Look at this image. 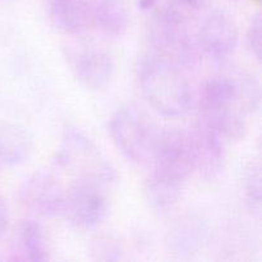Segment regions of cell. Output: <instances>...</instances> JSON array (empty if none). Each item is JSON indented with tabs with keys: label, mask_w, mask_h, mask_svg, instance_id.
Here are the masks:
<instances>
[{
	"label": "cell",
	"mask_w": 262,
	"mask_h": 262,
	"mask_svg": "<svg viewBox=\"0 0 262 262\" xmlns=\"http://www.w3.org/2000/svg\"><path fill=\"white\" fill-rule=\"evenodd\" d=\"M169 3L187 15L188 13H196L204 9L209 0H170Z\"/></svg>",
	"instance_id": "19"
},
{
	"label": "cell",
	"mask_w": 262,
	"mask_h": 262,
	"mask_svg": "<svg viewBox=\"0 0 262 262\" xmlns=\"http://www.w3.org/2000/svg\"><path fill=\"white\" fill-rule=\"evenodd\" d=\"M32 152V140L23 128L14 124L0 127V163L20 165Z\"/></svg>",
	"instance_id": "13"
},
{
	"label": "cell",
	"mask_w": 262,
	"mask_h": 262,
	"mask_svg": "<svg viewBox=\"0 0 262 262\" xmlns=\"http://www.w3.org/2000/svg\"><path fill=\"white\" fill-rule=\"evenodd\" d=\"M18 247L26 260L43 262L49 260V246L38 223L28 220L20 224L17 234Z\"/></svg>",
	"instance_id": "15"
},
{
	"label": "cell",
	"mask_w": 262,
	"mask_h": 262,
	"mask_svg": "<svg viewBox=\"0 0 262 262\" xmlns=\"http://www.w3.org/2000/svg\"><path fill=\"white\" fill-rule=\"evenodd\" d=\"M9 225V209L4 200L0 197V239L5 234Z\"/></svg>",
	"instance_id": "20"
},
{
	"label": "cell",
	"mask_w": 262,
	"mask_h": 262,
	"mask_svg": "<svg viewBox=\"0 0 262 262\" xmlns=\"http://www.w3.org/2000/svg\"><path fill=\"white\" fill-rule=\"evenodd\" d=\"M110 135L128 160L142 164L152 158L159 132L145 112L133 105H125L113 114Z\"/></svg>",
	"instance_id": "3"
},
{
	"label": "cell",
	"mask_w": 262,
	"mask_h": 262,
	"mask_svg": "<svg viewBox=\"0 0 262 262\" xmlns=\"http://www.w3.org/2000/svg\"><path fill=\"white\" fill-rule=\"evenodd\" d=\"M0 164H2V163H0Z\"/></svg>",
	"instance_id": "23"
},
{
	"label": "cell",
	"mask_w": 262,
	"mask_h": 262,
	"mask_svg": "<svg viewBox=\"0 0 262 262\" xmlns=\"http://www.w3.org/2000/svg\"><path fill=\"white\" fill-rule=\"evenodd\" d=\"M151 160L152 176L183 186L196 171L189 132L168 129L159 132Z\"/></svg>",
	"instance_id": "5"
},
{
	"label": "cell",
	"mask_w": 262,
	"mask_h": 262,
	"mask_svg": "<svg viewBox=\"0 0 262 262\" xmlns=\"http://www.w3.org/2000/svg\"><path fill=\"white\" fill-rule=\"evenodd\" d=\"M199 40L209 55L215 58L230 55L238 43V27L234 18L225 10H212L202 22Z\"/></svg>",
	"instance_id": "9"
},
{
	"label": "cell",
	"mask_w": 262,
	"mask_h": 262,
	"mask_svg": "<svg viewBox=\"0 0 262 262\" xmlns=\"http://www.w3.org/2000/svg\"><path fill=\"white\" fill-rule=\"evenodd\" d=\"M64 194L58 179L49 173H36L25 181L19 191L22 204L35 214L53 217L61 214Z\"/></svg>",
	"instance_id": "8"
},
{
	"label": "cell",
	"mask_w": 262,
	"mask_h": 262,
	"mask_svg": "<svg viewBox=\"0 0 262 262\" xmlns=\"http://www.w3.org/2000/svg\"><path fill=\"white\" fill-rule=\"evenodd\" d=\"M154 9L150 33L151 41L158 50L156 54L179 67L193 63L196 48L187 30V15L170 3Z\"/></svg>",
	"instance_id": "4"
},
{
	"label": "cell",
	"mask_w": 262,
	"mask_h": 262,
	"mask_svg": "<svg viewBox=\"0 0 262 262\" xmlns=\"http://www.w3.org/2000/svg\"><path fill=\"white\" fill-rule=\"evenodd\" d=\"M129 13L125 0H97L94 27L104 35L115 37L125 31Z\"/></svg>",
	"instance_id": "14"
},
{
	"label": "cell",
	"mask_w": 262,
	"mask_h": 262,
	"mask_svg": "<svg viewBox=\"0 0 262 262\" xmlns=\"http://www.w3.org/2000/svg\"><path fill=\"white\" fill-rule=\"evenodd\" d=\"M255 2H257V3H258V2H260V0H255Z\"/></svg>",
	"instance_id": "22"
},
{
	"label": "cell",
	"mask_w": 262,
	"mask_h": 262,
	"mask_svg": "<svg viewBox=\"0 0 262 262\" xmlns=\"http://www.w3.org/2000/svg\"><path fill=\"white\" fill-rule=\"evenodd\" d=\"M97 0H50V17L60 31L79 35L94 27Z\"/></svg>",
	"instance_id": "12"
},
{
	"label": "cell",
	"mask_w": 262,
	"mask_h": 262,
	"mask_svg": "<svg viewBox=\"0 0 262 262\" xmlns=\"http://www.w3.org/2000/svg\"><path fill=\"white\" fill-rule=\"evenodd\" d=\"M138 78L147 101L164 117H183L191 107V86L178 64L148 54L138 63Z\"/></svg>",
	"instance_id": "2"
},
{
	"label": "cell",
	"mask_w": 262,
	"mask_h": 262,
	"mask_svg": "<svg viewBox=\"0 0 262 262\" xmlns=\"http://www.w3.org/2000/svg\"><path fill=\"white\" fill-rule=\"evenodd\" d=\"M261 28H262V22L260 14L255 15V18L251 22L250 28H248L247 33V42L248 48H250L251 53L256 56V59L261 58Z\"/></svg>",
	"instance_id": "18"
},
{
	"label": "cell",
	"mask_w": 262,
	"mask_h": 262,
	"mask_svg": "<svg viewBox=\"0 0 262 262\" xmlns=\"http://www.w3.org/2000/svg\"><path fill=\"white\" fill-rule=\"evenodd\" d=\"M258 106V90L251 79L211 77L200 99L201 123L223 140H238L246 129V115Z\"/></svg>",
	"instance_id": "1"
},
{
	"label": "cell",
	"mask_w": 262,
	"mask_h": 262,
	"mask_svg": "<svg viewBox=\"0 0 262 262\" xmlns=\"http://www.w3.org/2000/svg\"><path fill=\"white\" fill-rule=\"evenodd\" d=\"M245 197L251 210L260 212L261 209V171L257 164H251L243 178Z\"/></svg>",
	"instance_id": "17"
},
{
	"label": "cell",
	"mask_w": 262,
	"mask_h": 262,
	"mask_svg": "<svg viewBox=\"0 0 262 262\" xmlns=\"http://www.w3.org/2000/svg\"><path fill=\"white\" fill-rule=\"evenodd\" d=\"M192 150H193L196 170L204 178L214 179L222 174L225 166L227 151L225 143L217 133L200 123L189 132Z\"/></svg>",
	"instance_id": "11"
},
{
	"label": "cell",
	"mask_w": 262,
	"mask_h": 262,
	"mask_svg": "<svg viewBox=\"0 0 262 262\" xmlns=\"http://www.w3.org/2000/svg\"><path fill=\"white\" fill-rule=\"evenodd\" d=\"M183 186L164 181L151 174L145 183V196L148 205L158 211H168L179 201Z\"/></svg>",
	"instance_id": "16"
},
{
	"label": "cell",
	"mask_w": 262,
	"mask_h": 262,
	"mask_svg": "<svg viewBox=\"0 0 262 262\" xmlns=\"http://www.w3.org/2000/svg\"><path fill=\"white\" fill-rule=\"evenodd\" d=\"M58 159L61 166L78 174L77 181L92 182L104 187H110L117 182L114 169L81 132L69 130L67 133Z\"/></svg>",
	"instance_id": "6"
},
{
	"label": "cell",
	"mask_w": 262,
	"mask_h": 262,
	"mask_svg": "<svg viewBox=\"0 0 262 262\" xmlns=\"http://www.w3.org/2000/svg\"><path fill=\"white\" fill-rule=\"evenodd\" d=\"M160 0H138V5L143 10H152L154 8L158 7Z\"/></svg>",
	"instance_id": "21"
},
{
	"label": "cell",
	"mask_w": 262,
	"mask_h": 262,
	"mask_svg": "<svg viewBox=\"0 0 262 262\" xmlns=\"http://www.w3.org/2000/svg\"><path fill=\"white\" fill-rule=\"evenodd\" d=\"M69 60L78 81L90 90L106 86L114 71L110 54L96 46L74 49L69 53Z\"/></svg>",
	"instance_id": "10"
},
{
	"label": "cell",
	"mask_w": 262,
	"mask_h": 262,
	"mask_svg": "<svg viewBox=\"0 0 262 262\" xmlns=\"http://www.w3.org/2000/svg\"><path fill=\"white\" fill-rule=\"evenodd\" d=\"M105 187L87 181H77L64 194L61 214L82 230L95 229L109 214Z\"/></svg>",
	"instance_id": "7"
}]
</instances>
